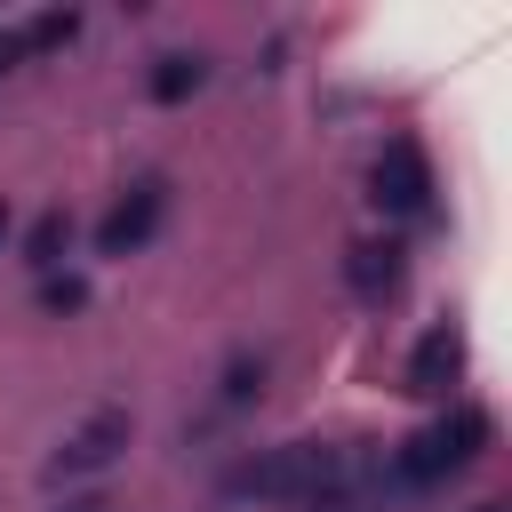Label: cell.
<instances>
[{
  "label": "cell",
  "instance_id": "cell-1",
  "mask_svg": "<svg viewBox=\"0 0 512 512\" xmlns=\"http://www.w3.org/2000/svg\"><path fill=\"white\" fill-rule=\"evenodd\" d=\"M232 496H272V504H320V512H344L352 496V456L328 448V440H288L272 456H248L232 472Z\"/></svg>",
  "mask_w": 512,
  "mask_h": 512
},
{
  "label": "cell",
  "instance_id": "cell-2",
  "mask_svg": "<svg viewBox=\"0 0 512 512\" xmlns=\"http://www.w3.org/2000/svg\"><path fill=\"white\" fill-rule=\"evenodd\" d=\"M488 440H496L488 408H448L440 424H424L416 440H400V448H392L384 480H392V488H440V480H448V472H464Z\"/></svg>",
  "mask_w": 512,
  "mask_h": 512
},
{
  "label": "cell",
  "instance_id": "cell-3",
  "mask_svg": "<svg viewBox=\"0 0 512 512\" xmlns=\"http://www.w3.org/2000/svg\"><path fill=\"white\" fill-rule=\"evenodd\" d=\"M368 200H376L384 216H400V224L432 216V160H424L416 136H392V144L376 152V168H368Z\"/></svg>",
  "mask_w": 512,
  "mask_h": 512
},
{
  "label": "cell",
  "instance_id": "cell-4",
  "mask_svg": "<svg viewBox=\"0 0 512 512\" xmlns=\"http://www.w3.org/2000/svg\"><path fill=\"white\" fill-rule=\"evenodd\" d=\"M128 440H136V416H128V408H96V416H80V424L56 440L48 480H88V472H104Z\"/></svg>",
  "mask_w": 512,
  "mask_h": 512
},
{
  "label": "cell",
  "instance_id": "cell-5",
  "mask_svg": "<svg viewBox=\"0 0 512 512\" xmlns=\"http://www.w3.org/2000/svg\"><path fill=\"white\" fill-rule=\"evenodd\" d=\"M160 216H168V176H136V184L104 208V224H96V256H136V248L160 232Z\"/></svg>",
  "mask_w": 512,
  "mask_h": 512
},
{
  "label": "cell",
  "instance_id": "cell-6",
  "mask_svg": "<svg viewBox=\"0 0 512 512\" xmlns=\"http://www.w3.org/2000/svg\"><path fill=\"white\" fill-rule=\"evenodd\" d=\"M456 376H464V336L440 320V328H424L416 352H408V392H416V400H440Z\"/></svg>",
  "mask_w": 512,
  "mask_h": 512
},
{
  "label": "cell",
  "instance_id": "cell-7",
  "mask_svg": "<svg viewBox=\"0 0 512 512\" xmlns=\"http://www.w3.org/2000/svg\"><path fill=\"white\" fill-rule=\"evenodd\" d=\"M400 256H408L400 240H352V248H344V288L368 296V304L392 296V288H400Z\"/></svg>",
  "mask_w": 512,
  "mask_h": 512
},
{
  "label": "cell",
  "instance_id": "cell-8",
  "mask_svg": "<svg viewBox=\"0 0 512 512\" xmlns=\"http://www.w3.org/2000/svg\"><path fill=\"white\" fill-rule=\"evenodd\" d=\"M64 248H72V216H64V208H40V216H32V232H24V264L48 280V272L64 264Z\"/></svg>",
  "mask_w": 512,
  "mask_h": 512
},
{
  "label": "cell",
  "instance_id": "cell-9",
  "mask_svg": "<svg viewBox=\"0 0 512 512\" xmlns=\"http://www.w3.org/2000/svg\"><path fill=\"white\" fill-rule=\"evenodd\" d=\"M144 88H152V104H184V96L208 88V56H160Z\"/></svg>",
  "mask_w": 512,
  "mask_h": 512
},
{
  "label": "cell",
  "instance_id": "cell-10",
  "mask_svg": "<svg viewBox=\"0 0 512 512\" xmlns=\"http://www.w3.org/2000/svg\"><path fill=\"white\" fill-rule=\"evenodd\" d=\"M24 32V56H48V48H72L80 40V8H40L32 24H16Z\"/></svg>",
  "mask_w": 512,
  "mask_h": 512
},
{
  "label": "cell",
  "instance_id": "cell-11",
  "mask_svg": "<svg viewBox=\"0 0 512 512\" xmlns=\"http://www.w3.org/2000/svg\"><path fill=\"white\" fill-rule=\"evenodd\" d=\"M264 392V352H240V360H224V384H216V400L224 408H248Z\"/></svg>",
  "mask_w": 512,
  "mask_h": 512
},
{
  "label": "cell",
  "instance_id": "cell-12",
  "mask_svg": "<svg viewBox=\"0 0 512 512\" xmlns=\"http://www.w3.org/2000/svg\"><path fill=\"white\" fill-rule=\"evenodd\" d=\"M80 304H88V280L80 272H48L40 280V312H80Z\"/></svg>",
  "mask_w": 512,
  "mask_h": 512
},
{
  "label": "cell",
  "instance_id": "cell-13",
  "mask_svg": "<svg viewBox=\"0 0 512 512\" xmlns=\"http://www.w3.org/2000/svg\"><path fill=\"white\" fill-rule=\"evenodd\" d=\"M16 64H24V32L8 24V32H0V72H16Z\"/></svg>",
  "mask_w": 512,
  "mask_h": 512
},
{
  "label": "cell",
  "instance_id": "cell-14",
  "mask_svg": "<svg viewBox=\"0 0 512 512\" xmlns=\"http://www.w3.org/2000/svg\"><path fill=\"white\" fill-rule=\"evenodd\" d=\"M56 512H112L104 496H72V504H56Z\"/></svg>",
  "mask_w": 512,
  "mask_h": 512
},
{
  "label": "cell",
  "instance_id": "cell-15",
  "mask_svg": "<svg viewBox=\"0 0 512 512\" xmlns=\"http://www.w3.org/2000/svg\"><path fill=\"white\" fill-rule=\"evenodd\" d=\"M0 248H8V200H0Z\"/></svg>",
  "mask_w": 512,
  "mask_h": 512
},
{
  "label": "cell",
  "instance_id": "cell-16",
  "mask_svg": "<svg viewBox=\"0 0 512 512\" xmlns=\"http://www.w3.org/2000/svg\"><path fill=\"white\" fill-rule=\"evenodd\" d=\"M472 512H504V504H472Z\"/></svg>",
  "mask_w": 512,
  "mask_h": 512
}]
</instances>
